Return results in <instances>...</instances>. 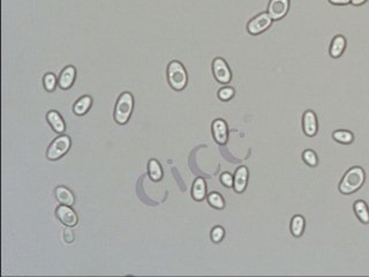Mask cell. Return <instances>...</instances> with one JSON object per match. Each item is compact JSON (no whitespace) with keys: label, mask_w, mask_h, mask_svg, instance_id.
I'll return each mask as SVG.
<instances>
[{"label":"cell","mask_w":369,"mask_h":277,"mask_svg":"<svg viewBox=\"0 0 369 277\" xmlns=\"http://www.w3.org/2000/svg\"><path fill=\"white\" fill-rule=\"evenodd\" d=\"M366 179L365 171L360 166L351 167L345 173L339 184V191L343 194H352L362 187Z\"/></svg>","instance_id":"1"},{"label":"cell","mask_w":369,"mask_h":277,"mask_svg":"<svg viewBox=\"0 0 369 277\" xmlns=\"http://www.w3.org/2000/svg\"><path fill=\"white\" fill-rule=\"evenodd\" d=\"M134 109V98L133 95L128 91L121 94L119 96L114 109V120L119 125H125L129 120Z\"/></svg>","instance_id":"2"},{"label":"cell","mask_w":369,"mask_h":277,"mask_svg":"<svg viewBox=\"0 0 369 277\" xmlns=\"http://www.w3.org/2000/svg\"><path fill=\"white\" fill-rule=\"evenodd\" d=\"M167 79L175 90H182L187 84V73L179 62H171L167 67Z\"/></svg>","instance_id":"3"},{"label":"cell","mask_w":369,"mask_h":277,"mask_svg":"<svg viewBox=\"0 0 369 277\" xmlns=\"http://www.w3.org/2000/svg\"><path fill=\"white\" fill-rule=\"evenodd\" d=\"M71 146H72V141L69 136L67 135L58 136L56 140H53L52 144L50 145V147L48 148L47 157L51 161L59 160L60 157H63L64 155L67 154V151L69 150Z\"/></svg>","instance_id":"4"},{"label":"cell","mask_w":369,"mask_h":277,"mask_svg":"<svg viewBox=\"0 0 369 277\" xmlns=\"http://www.w3.org/2000/svg\"><path fill=\"white\" fill-rule=\"evenodd\" d=\"M212 71L215 79L217 80L219 83L226 84L231 81L232 79V74H231L230 68H228L226 62L222 58H216L212 63Z\"/></svg>","instance_id":"5"},{"label":"cell","mask_w":369,"mask_h":277,"mask_svg":"<svg viewBox=\"0 0 369 277\" xmlns=\"http://www.w3.org/2000/svg\"><path fill=\"white\" fill-rule=\"evenodd\" d=\"M271 22H273V19H271L270 15L268 13H262L249 21L248 26H247V30L252 35H258V33H263L264 30L269 28Z\"/></svg>","instance_id":"6"},{"label":"cell","mask_w":369,"mask_h":277,"mask_svg":"<svg viewBox=\"0 0 369 277\" xmlns=\"http://www.w3.org/2000/svg\"><path fill=\"white\" fill-rule=\"evenodd\" d=\"M56 215L58 220L65 224L66 227H75L79 222V217L76 212L71 208V206L60 205L57 208Z\"/></svg>","instance_id":"7"},{"label":"cell","mask_w":369,"mask_h":277,"mask_svg":"<svg viewBox=\"0 0 369 277\" xmlns=\"http://www.w3.org/2000/svg\"><path fill=\"white\" fill-rule=\"evenodd\" d=\"M289 6V0H271L268 8V14L273 20H280L288 13Z\"/></svg>","instance_id":"8"},{"label":"cell","mask_w":369,"mask_h":277,"mask_svg":"<svg viewBox=\"0 0 369 277\" xmlns=\"http://www.w3.org/2000/svg\"><path fill=\"white\" fill-rule=\"evenodd\" d=\"M212 134L216 142L219 145H225L228 139L227 125L223 119H216L212 123Z\"/></svg>","instance_id":"9"},{"label":"cell","mask_w":369,"mask_h":277,"mask_svg":"<svg viewBox=\"0 0 369 277\" xmlns=\"http://www.w3.org/2000/svg\"><path fill=\"white\" fill-rule=\"evenodd\" d=\"M303 127L304 132L307 136H315L317 133V118L314 111L308 110L305 112L304 119H303Z\"/></svg>","instance_id":"10"},{"label":"cell","mask_w":369,"mask_h":277,"mask_svg":"<svg viewBox=\"0 0 369 277\" xmlns=\"http://www.w3.org/2000/svg\"><path fill=\"white\" fill-rule=\"evenodd\" d=\"M247 181H248V169L246 166L238 167L236 175H234V191L237 193H242L247 187Z\"/></svg>","instance_id":"11"},{"label":"cell","mask_w":369,"mask_h":277,"mask_svg":"<svg viewBox=\"0 0 369 277\" xmlns=\"http://www.w3.org/2000/svg\"><path fill=\"white\" fill-rule=\"evenodd\" d=\"M76 78V71L73 66H67L65 69L62 72L59 77L58 84L62 89H69L74 83Z\"/></svg>","instance_id":"12"},{"label":"cell","mask_w":369,"mask_h":277,"mask_svg":"<svg viewBox=\"0 0 369 277\" xmlns=\"http://www.w3.org/2000/svg\"><path fill=\"white\" fill-rule=\"evenodd\" d=\"M47 119L48 121V124L51 125V127H52V130H54V132H57V133L65 132L66 124H65V121L63 120L62 115L59 114V112H57L54 110L48 111V114H47Z\"/></svg>","instance_id":"13"},{"label":"cell","mask_w":369,"mask_h":277,"mask_svg":"<svg viewBox=\"0 0 369 277\" xmlns=\"http://www.w3.org/2000/svg\"><path fill=\"white\" fill-rule=\"evenodd\" d=\"M56 193V197L58 200V202L62 203V205L65 206H73L75 202V197L74 194L72 193L71 190L65 186H58L54 191Z\"/></svg>","instance_id":"14"},{"label":"cell","mask_w":369,"mask_h":277,"mask_svg":"<svg viewBox=\"0 0 369 277\" xmlns=\"http://www.w3.org/2000/svg\"><path fill=\"white\" fill-rule=\"evenodd\" d=\"M192 196L195 201H202L207 196V185L202 178H197L192 188Z\"/></svg>","instance_id":"15"},{"label":"cell","mask_w":369,"mask_h":277,"mask_svg":"<svg viewBox=\"0 0 369 277\" xmlns=\"http://www.w3.org/2000/svg\"><path fill=\"white\" fill-rule=\"evenodd\" d=\"M346 47V39L344 36L338 35L332 39V43L330 47V56L332 58H338L343 54L344 50H345Z\"/></svg>","instance_id":"16"},{"label":"cell","mask_w":369,"mask_h":277,"mask_svg":"<svg viewBox=\"0 0 369 277\" xmlns=\"http://www.w3.org/2000/svg\"><path fill=\"white\" fill-rule=\"evenodd\" d=\"M354 212L356 217L359 218L360 222L362 223L368 224L369 223V209L367 205H366L365 201L362 200H358L354 203Z\"/></svg>","instance_id":"17"},{"label":"cell","mask_w":369,"mask_h":277,"mask_svg":"<svg viewBox=\"0 0 369 277\" xmlns=\"http://www.w3.org/2000/svg\"><path fill=\"white\" fill-rule=\"evenodd\" d=\"M93 104V98L90 96L81 97L74 105V114L78 115H83L89 111L90 106Z\"/></svg>","instance_id":"18"},{"label":"cell","mask_w":369,"mask_h":277,"mask_svg":"<svg viewBox=\"0 0 369 277\" xmlns=\"http://www.w3.org/2000/svg\"><path fill=\"white\" fill-rule=\"evenodd\" d=\"M149 176L150 179L154 181H160L163 178V169H161L160 164L156 160H150L148 164Z\"/></svg>","instance_id":"19"},{"label":"cell","mask_w":369,"mask_h":277,"mask_svg":"<svg viewBox=\"0 0 369 277\" xmlns=\"http://www.w3.org/2000/svg\"><path fill=\"white\" fill-rule=\"evenodd\" d=\"M305 218L301 215H295L291 220V233L295 238H299L304 233Z\"/></svg>","instance_id":"20"},{"label":"cell","mask_w":369,"mask_h":277,"mask_svg":"<svg viewBox=\"0 0 369 277\" xmlns=\"http://www.w3.org/2000/svg\"><path fill=\"white\" fill-rule=\"evenodd\" d=\"M332 136H334V139L337 142L343 145L352 144L353 140H354L353 134L349 132V130H336V132H334V134H332Z\"/></svg>","instance_id":"21"},{"label":"cell","mask_w":369,"mask_h":277,"mask_svg":"<svg viewBox=\"0 0 369 277\" xmlns=\"http://www.w3.org/2000/svg\"><path fill=\"white\" fill-rule=\"evenodd\" d=\"M209 205L216 209H223L225 207V201L221 194L217 192H212L208 196Z\"/></svg>","instance_id":"22"},{"label":"cell","mask_w":369,"mask_h":277,"mask_svg":"<svg viewBox=\"0 0 369 277\" xmlns=\"http://www.w3.org/2000/svg\"><path fill=\"white\" fill-rule=\"evenodd\" d=\"M303 158L305 163L309 166H316L317 163H319V158H317V155L315 154V151L310 150V149H307V150L304 151Z\"/></svg>","instance_id":"23"},{"label":"cell","mask_w":369,"mask_h":277,"mask_svg":"<svg viewBox=\"0 0 369 277\" xmlns=\"http://www.w3.org/2000/svg\"><path fill=\"white\" fill-rule=\"evenodd\" d=\"M43 83H44V88L48 91H53L56 89L57 86V79L54 77V74L52 73H48V74L44 75V79H43Z\"/></svg>","instance_id":"24"},{"label":"cell","mask_w":369,"mask_h":277,"mask_svg":"<svg viewBox=\"0 0 369 277\" xmlns=\"http://www.w3.org/2000/svg\"><path fill=\"white\" fill-rule=\"evenodd\" d=\"M225 236V230L222 227H215L211 231V240L213 243L222 242Z\"/></svg>","instance_id":"25"},{"label":"cell","mask_w":369,"mask_h":277,"mask_svg":"<svg viewBox=\"0 0 369 277\" xmlns=\"http://www.w3.org/2000/svg\"><path fill=\"white\" fill-rule=\"evenodd\" d=\"M234 96V89L233 88L226 87V88H222L221 90L218 91V97L222 100H228L231 99Z\"/></svg>","instance_id":"26"},{"label":"cell","mask_w":369,"mask_h":277,"mask_svg":"<svg viewBox=\"0 0 369 277\" xmlns=\"http://www.w3.org/2000/svg\"><path fill=\"white\" fill-rule=\"evenodd\" d=\"M221 181H222V184L224 185L225 187H233L234 177H232V176H231V173L224 172L221 176Z\"/></svg>","instance_id":"27"},{"label":"cell","mask_w":369,"mask_h":277,"mask_svg":"<svg viewBox=\"0 0 369 277\" xmlns=\"http://www.w3.org/2000/svg\"><path fill=\"white\" fill-rule=\"evenodd\" d=\"M64 239H65L66 243H73L75 239V236L74 233H73L72 230L67 229L65 230V232H64Z\"/></svg>","instance_id":"28"},{"label":"cell","mask_w":369,"mask_h":277,"mask_svg":"<svg viewBox=\"0 0 369 277\" xmlns=\"http://www.w3.org/2000/svg\"><path fill=\"white\" fill-rule=\"evenodd\" d=\"M329 1L334 5H347L350 4L352 0H329Z\"/></svg>","instance_id":"29"},{"label":"cell","mask_w":369,"mask_h":277,"mask_svg":"<svg viewBox=\"0 0 369 277\" xmlns=\"http://www.w3.org/2000/svg\"><path fill=\"white\" fill-rule=\"evenodd\" d=\"M366 1H367V0H352V1H351V2H352L353 5L359 6V5H362V4H364V2H366Z\"/></svg>","instance_id":"30"}]
</instances>
